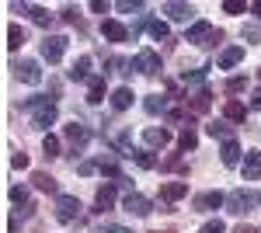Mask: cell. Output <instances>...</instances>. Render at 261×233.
I'll return each mask as SVG.
<instances>
[{"instance_id": "83f0119b", "label": "cell", "mask_w": 261, "mask_h": 233, "mask_svg": "<svg viewBox=\"0 0 261 233\" xmlns=\"http://www.w3.org/2000/svg\"><path fill=\"white\" fill-rule=\"evenodd\" d=\"M129 157H133V160L140 164L143 171H153V167H157V157L150 153V150H133V153H129Z\"/></svg>"}, {"instance_id": "836d02e7", "label": "cell", "mask_w": 261, "mask_h": 233, "mask_svg": "<svg viewBox=\"0 0 261 233\" xmlns=\"http://www.w3.org/2000/svg\"><path fill=\"white\" fill-rule=\"evenodd\" d=\"M11 202H14V205H28V188H24V185L11 188Z\"/></svg>"}, {"instance_id": "7c38bea8", "label": "cell", "mask_w": 261, "mask_h": 233, "mask_svg": "<svg viewBox=\"0 0 261 233\" xmlns=\"http://www.w3.org/2000/svg\"><path fill=\"white\" fill-rule=\"evenodd\" d=\"M14 11H21V14H28V18L35 21L39 28H49V24H53V14H49L45 7H35V4H14Z\"/></svg>"}, {"instance_id": "8992f818", "label": "cell", "mask_w": 261, "mask_h": 233, "mask_svg": "<svg viewBox=\"0 0 261 233\" xmlns=\"http://www.w3.org/2000/svg\"><path fill=\"white\" fill-rule=\"evenodd\" d=\"M11 70H14V77L24 80V84H39V80H42V66L35 63V59H21V63L11 66Z\"/></svg>"}, {"instance_id": "d6986e66", "label": "cell", "mask_w": 261, "mask_h": 233, "mask_svg": "<svg viewBox=\"0 0 261 233\" xmlns=\"http://www.w3.org/2000/svg\"><path fill=\"white\" fill-rule=\"evenodd\" d=\"M115 185H101L98 188V195H94V205H98L101 213H105V209H112V205H115Z\"/></svg>"}, {"instance_id": "e575fe53", "label": "cell", "mask_w": 261, "mask_h": 233, "mask_svg": "<svg viewBox=\"0 0 261 233\" xmlns=\"http://www.w3.org/2000/svg\"><path fill=\"white\" fill-rule=\"evenodd\" d=\"M244 39L254 42V45H261V28L258 24H244Z\"/></svg>"}, {"instance_id": "f1b7e54d", "label": "cell", "mask_w": 261, "mask_h": 233, "mask_svg": "<svg viewBox=\"0 0 261 233\" xmlns=\"http://www.w3.org/2000/svg\"><path fill=\"white\" fill-rule=\"evenodd\" d=\"M143 108H146L150 115H161L164 108H167V97H161V94H150L146 101H143Z\"/></svg>"}, {"instance_id": "6da1fadb", "label": "cell", "mask_w": 261, "mask_h": 233, "mask_svg": "<svg viewBox=\"0 0 261 233\" xmlns=\"http://www.w3.org/2000/svg\"><path fill=\"white\" fill-rule=\"evenodd\" d=\"M185 42H192V45H213V42H223V32H220V28H213L209 21H195V24L188 28Z\"/></svg>"}, {"instance_id": "603a6c76", "label": "cell", "mask_w": 261, "mask_h": 233, "mask_svg": "<svg viewBox=\"0 0 261 233\" xmlns=\"http://www.w3.org/2000/svg\"><path fill=\"white\" fill-rule=\"evenodd\" d=\"M70 80H91V56H81L70 70Z\"/></svg>"}, {"instance_id": "74e56055", "label": "cell", "mask_w": 261, "mask_h": 233, "mask_svg": "<svg viewBox=\"0 0 261 233\" xmlns=\"http://www.w3.org/2000/svg\"><path fill=\"white\" fill-rule=\"evenodd\" d=\"M223 11L226 14H244V4L241 0H223Z\"/></svg>"}, {"instance_id": "d6a6232c", "label": "cell", "mask_w": 261, "mask_h": 233, "mask_svg": "<svg viewBox=\"0 0 261 233\" xmlns=\"http://www.w3.org/2000/svg\"><path fill=\"white\" fill-rule=\"evenodd\" d=\"M247 91V77H230L226 80V94H241Z\"/></svg>"}, {"instance_id": "b9f144b4", "label": "cell", "mask_w": 261, "mask_h": 233, "mask_svg": "<svg viewBox=\"0 0 261 233\" xmlns=\"http://www.w3.org/2000/svg\"><path fill=\"white\" fill-rule=\"evenodd\" d=\"M91 11H98V14H105V11H108V4H105V0H94V4H91Z\"/></svg>"}, {"instance_id": "9a60e30c", "label": "cell", "mask_w": 261, "mask_h": 233, "mask_svg": "<svg viewBox=\"0 0 261 233\" xmlns=\"http://www.w3.org/2000/svg\"><path fill=\"white\" fill-rule=\"evenodd\" d=\"M164 14L171 21H188L195 14V7H192V4H181V0H167V4H164Z\"/></svg>"}, {"instance_id": "ee69618b", "label": "cell", "mask_w": 261, "mask_h": 233, "mask_svg": "<svg viewBox=\"0 0 261 233\" xmlns=\"http://www.w3.org/2000/svg\"><path fill=\"white\" fill-rule=\"evenodd\" d=\"M233 233H254V230H251V226H237Z\"/></svg>"}, {"instance_id": "8d00e7d4", "label": "cell", "mask_w": 261, "mask_h": 233, "mask_svg": "<svg viewBox=\"0 0 261 233\" xmlns=\"http://www.w3.org/2000/svg\"><path fill=\"white\" fill-rule=\"evenodd\" d=\"M115 7H119L122 14H133V11H143V4H140V0H133V4H129V0H119Z\"/></svg>"}, {"instance_id": "7a4b0ae2", "label": "cell", "mask_w": 261, "mask_h": 233, "mask_svg": "<svg viewBox=\"0 0 261 233\" xmlns=\"http://www.w3.org/2000/svg\"><path fill=\"white\" fill-rule=\"evenodd\" d=\"M254 205H261V195H254V192H230L226 195V209L230 213H237V216H244V213H251Z\"/></svg>"}, {"instance_id": "2e32d148", "label": "cell", "mask_w": 261, "mask_h": 233, "mask_svg": "<svg viewBox=\"0 0 261 233\" xmlns=\"http://www.w3.org/2000/svg\"><path fill=\"white\" fill-rule=\"evenodd\" d=\"M258 177H261V153L247 150L244 153V181H258Z\"/></svg>"}, {"instance_id": "7bdbcfd3", "label": "cell", "mask_w": 261, "mask_h": 233, "mask_svg": "<svg viewBox=\"0 0 261 233\" xmlns=\"http://www.w3.org/2000/svg\"><path fill=\"white\" fill-rule=\"evenodd\" d=\"M251 14H254V18H261V0H254V4H251Z\"/></svg>"}, {"instance_id": "f546056e", "label": "cell", "mask_w": 261, "mask_h": 233, "mask_svg": "<svg viewBox=\"0 0 261 233\" xmlns=\"http://www.w3.org/2000/svg\"><path fill=\"white\" fill-rule=\"evenodd\" d=\"M42 153L49 157V160H56V157H60V139L53 136V133H49V136L42 139Z\"/></svg>"}, {"instance_id": "484cf974", "label": "cell", "mask_w": 261, "mask_h": 233, "mask_svg": "<svg viewBox=\"0 0 261 233\" xmlns=\"http://www.w3.org/2000/svg\"><path fill=\"white\" fill-rule=\"evenodd\" d=\"M32 185H35L39 192H56V177H49L45 171H35V174H32Z\"/></svg>"}, {"instance_id": "e0dca14e", "label": "cell", "mask_w": 261, "mask_h": 233, "mask_svg": "<svg viewBox=\"0 0 261 233\" xmlns=\"http://www.w3.org/2000/svg\"><path fill=\"white\" fill-rule=\"evenodd\" d=\"M220 160L226 167H237V164H241V143H237V139H226L220 146Z\"/></svg>"}, {"instance_id": "d590c367", "label": "cell", "mask_w": 261, "mask_h": 233, "mask_svg": "<svg viewBox=\"0 0 261 233\" xmlns=\"http://www.w3.org/2000/svg\"><path fill=\"white\" fill-rule=\"evenodd\" d=\"M199 233H226V223H223V219H209Z\"/></svg>"}, {"instance_id": "8fae6325", "label": "cell", "mask_w": 261, "mask_h": 233, "mask_svg": "<svg viewBox=\"0 0 261 233\" xmlns=\"http://www.w3.org/2000/svg\"><path fill=\"white\" fill-rule=\"evenodd\" d=\"M185 195H188V185L185 181H167V185H161V209H167V202H178Z\"/></svg>"}, {"instance_id": "30bf717a", "label": "cell", "mask_w": 261, "mask_h": 233, "mask_svg": "<svg viewBox=\"0 0 261 233\" xmlns=\"http://www.w3.org/2000/svg\"><path fill=\"white\" fill-rule=\"evenodd\" d=\"M122 205H125V213H133V216H150V213H153L150 198H143L140 192H129L125 198H122Z\"/></svg>"}, {"instance_id": "60d3db41", "label": "cell", "mask_w": 261, "mask_h": 233, "mask_svg": "<svg viewBox=\"0 0 261 233\" xmlns=\"http://www.w3.org/2000/svg\"><path fill=\"white\" fill-rule=\"evenodd\" d=\"M251 108H254V112H261V87L254 91V97H251Z\"/></svg>"}, {"instance_id": "cb8c5ba5", "label": "cell", "mask_w": 261, "mask_h": 233, "mask_svg": "<svg viewBox=\"0 0 261 233\" xmlns=\"http://www.w3.org/2000/svg\"><path fill=\"white\" fill-rule=\"evenodd\" d=\"M178 146L185 150V153L199 146V136H195V129H192V125H185V129H181V136H178Z\"/></svg>"}, {"instance_id": "4fadbf2b", "label": "cell", "mask_w": 261, "mask_h": 233, "mask_svg": "<svg viewBox=\"0 0 261 233\" xmlns=\"http://www.w3.org/2000/svg\"><path fill=\"white\" fill-rule=\"evenodd\" d=\"M101 35H105V39L108 42H129V28H125V24H122V21H101Z\"/></svg>"}, {"instance_id": "ab89813d", "label": "cell", "mask_w": 261, "mask_h": 233, "mask_svg": "<svg viewBox=\"0 0 261 233\" xmlns=\"http://www.w3.org/2000/svg\"><path fill=\"white\" fill-rule=\"evenodd\" d=\"M63 21H70V24H73V21H77V11H73V7H63V14H60Z\"/></svg>"}, {"instance_id": "7402d4cb", "label": "cell", "mask_w": 261, "mask_h": 233, "mask_svg": "<svg viewBox=\"0 0 261 233\" xmlns=\"http://www.w3.org/2000/svg\"><path fill=\"white\" fill-rule=\"evenodd\" d=\"M87 101H91V105H101V101H105V77L87 80Z\"/></svg>"}, {"instance_id": "ba28073f", "label": "cell", "mask_w": 261, "mask_h": 233, "mask_svg": "<svg viewBox=\"0 0 261 233\" xmlns=\"http://www.w3.org/2000/svg\"><path fill=\"white\" fill-rule=\"evenodd\" d=\"M199 213H216L220 205H226V195L223 192H202V195H195V202H192Z\"/></svg>"}, {"instance_id": "d4e9b609", "label": "cell", "mask_w": 261, "mask_h": 233, "mask_svg": "<svg viewBox=\"0 0 261 233\" xmlns=\"http://www.w3.org/2000/svg\"><path fill=\"white\" fill-rule=\"evenodd\" d=\"M98 171H101V174H105V177H115V181H125V177H122V171H119V164H115L112 157H101Z\"/></svg>"}, {"instance_id": "52a82bcc", "label": "cell", "mask_w": 261, "mask_h": 233, "mask_svg": "<svg viewBox=\"0 0 261 233\" xmlns=\"http://www.w3.org/2000/svg\"><path fill=\"white\" fill-rule=\"evenodd\" d=\"M185 105H188V112H195V115H205V112L213 108V91H209V87H202V91H195V94L185 97Z\"/></svg>"}, {"instance_id": "7dc6e473", "label": "cell", "mask_w": 261, "mask_h": 233, "mask_svg": "<svg viewBox=\"0 0 261 233\" xmlns=\"http://www.w3.org/2000/svg\"><path fill=\"white\" fill-rule=\"evenodd\" d=\"M153 233H161V230H153Z\"/></svg>"}, {"instance_id": "277c9868", "label": "cell", "mask_w": 261, "mask_h": 233, "mask_svg": "<svg viewBox=\"0 0 261 233\" xmlns=\"http://www.w3.org/2000/svg\"><path fill=\"white\" fill-rule=\"evenodd\" d=\"M77 216H81L77 195H56V219H60V223H73Z\"/></svg>"}, {"instance_id": "ac0fdd59", "label": "cell", "mask_w": 261, "mask_h": 233, "mask_svg": "<svg viewBox=\"0 0 261 233\" xmlns=\"http://www.w3.org/2000/svg\"><path fill=\"white\" fill-rule=\"evenodd\" d=\"M223 115H226V122H244V118H247V105H241L237 97H230V101L223 105Z\"/></svg>"}, {"instance_id": "9c48e42d", "label": "cell", "mask_w": 261, "mask_h": 233, "mask_svg": "<svg viewBox=\"0 0 261 233\" xmlns=\"http://www.w3.org/2000/svg\"><path fill=\"white\" fill-rule=\"evenodd\" d=\"M63 133H66V143L73 146V153H77V150H84V146H87V139H91L87 125H81V122H70V125H66Z\"/></svg>"}, {"instance_id": "ffe728a7", "label": "cell", "mask_w": 261, "mask_h": 233, "mask_svg": "<svg viewBox=\"0 0 261 233\" xmlns=\"http://www.w3.org/2000/svg\"><path fill=\"white\" fill-rule=\"evenodd\" d=\"M108 101H112L115 112H125V108H133V91H129V87H115Z\"/></svg>"}, {"instance_id": "4dcf8cb0", "label": "cell", "mask_w": 261, "mask_h": 233, "mask_svg": "<svg viewBox=\"0 0 261 233\" xmlns=\"http://www.w3.org/2000/svg\"><path fill=\"white\" fill-rule=\"evenodd\" d=\"M205 133H209V136H220L223 143H226V139H230V125H226V122H209Z\"/></svg>"}, {"instance_id": "bcb514c9", "label": "cell", "mask_w": 261, "mask_h": 233, "mask_svg": "<svg viewBox=\"0 0 261 233\" xmlns=\"http://www.w3.org/2000/svg\"><path fill=\"white\" fill-rule=\"evenodd\" d=\"M258 77H261V70H258Z\"/></svg>"}, {"instance_id": "f35d334b", "label": "cell", "mask_w": 261, "mask_h": 233, "mask_svg": "<svg viewBox=\"0 0 261 233\" xmlns=\"http://www.w3.org/2000/svg\"><path fill=\"white\" fill-rule=\"evenodd\" d=\"M11 164H14V167H28V153H14V157H11Z\"/></svg>"}, {"instance_id": "4316f807", "label": "cell", "mask_w": 261, "mask_h": 233, "mask_svg": "<svg viewBox=\"0 0 261 233\" xmlns=\"http://www.w3.org/2000/svg\"><path fill=\"white\" fill-rule=\"evenodd\" d=\"M28 42V35H24V28H18V24H11L7 28V49H21Z\"/></svg>"}, {"instance_id": "1f68e13d", "label": "cell", "mask_w": 261, "mask_h": 233, "mask_svg": "<svg viewBox=\"0 0 261 233\" xmlns=\"http://www.w3.org/2000/svg\"><path fill=\"white\" fill-rule=\"evenodd\" d=\"M146 28H150V35H153V39H157V42H164V39H167V35H171L164 21H146Z\"/></svg>"}, {"instance_id": "5bb4252c", "label": "cell", "mask_w": 261, "mask_h": 233, "mask_svg": "<svg viewBox=\"0 0 261 233\" xmlns=\"http://www.w3.org/2000/svg\"><path fill=\"white\" fill-rule=\"evenodd\" d=\"M143 139H146V146H153V150H164V146L171 143V133H167L164 125H150V129H143Z\"/></svg>"}, {"instance_id": "5b68a950", "label": "cell", "mask_w": 261, "mask_h": 233, "mask_svg": "<svg viewBox=\"0 0 261 233\" xmlns=\"http://www.w3.org/2000/svg\"><path fill=\"white\" fill-rule=\"evenodd\" d=\"M63 53H66V39H63V35H45V39H42V59L60 63Z\"/></svg>"}, {"instance_id": "f6af8a7d", "label": "cell", "mask_w": 261, "mask_h": 233, "mask_svg": "<svg viewBox=\"0 0 261 233\" xmlns=\"http://www.w3.org/2000/svg\"><path fill=\"white\" fill-rule=\"evenodd\" d=\"M108 233H129V230H119V226H108Z\"/></svg>"}, {"instance_id": "3957f363", "label": "cell", "mask_w": 261, "mask_h": 233, "mask_svg": "<svg viewBox=\"0 0 261 233\" xmlns=\"http://www.w3.org/2000/svg\"><path fill=\"white\" fill-rule=\"evenodd\" d=\"M133 70H140L143 77H153V73H161V56L153 49H140L133 59Z\"/></svg>"}, {"instance_id": "44dd1931", "label": "cell", "mask_w": 261, "mask_h": 233, "mask_svg": "<svg viewBox=\"0 0 261 233\" xmlns=\"http://www.w3.org/2000/svg\"><path fill=\"white\" fill-rule=\"evenodd\" d=\"M244 59V49L241 45H230V49H223L220 53V70H230V66H237Z\"/></svg>"}]
</instances>
